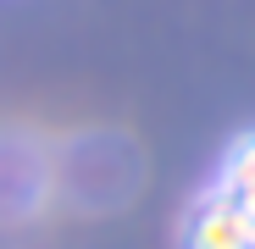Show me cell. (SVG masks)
Masks as SVG:
<instances>
[{
  "label": "cell",
  "mask_w": 255,
  "mask_h": 249,
  "mask_svg": "<svg viewBox=\"0 0 255 249\" xmlns=\"http://www.w3.org/2000/svg\"><path fill=\"white\" fill-rule=\"evenodd\" d=\"M189 249H250V222L239 199L222 188H205L189 216Z\"/></svg>",
  "instance_id": "cell-1"
},
{
  "label": "cell",
  "mask_w": 255,
  "mask_h": 249,
  "mask_svg": "<svg viewBox=\"0 0 255 249\" xmlns=\"http://www.w3.org/2000/svg\"><path fill=\"white\" fill-rule=\"evenodd\" d=\"M217 188H222V194H233V199H239V194H255V133H250V139H239V144L228 150Z\"/></svg>",
  "instance_id": "cell-2"
},
{
  "label": "cell",
  "mask_w": 255,
  "mask_h": 249,
  "mask_svg": "<svg viewBox=\"0 0 255 249\" xmlns=\"http://www.w3.org/2000/svg\"><path fill=\"white\" fill-rule=\"evenodd\" d=\"M239 211H244V222H250V244H255V194H239Z\"/></svg>",
  "instance_id": "cell-3"
},
{
  "label": "cell",
  "mask_w": 255,
  "mask_h": 249,
  "mask_svg": "<svg viewBox=\"0 0 255 249\" xmlns=\"http://www.w3.org/2000/svg\"><path fill=\"white\" fill-rule=\"evenodd\" d=\"M250 249H255V244H250Z\"/></svg>",
  "instance_id": "cell-4"
}]
</instances>
